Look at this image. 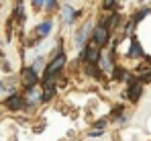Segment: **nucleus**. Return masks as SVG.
Instances as JSON below:
<instances>
[{"label":"nucleus","instance_id":"nucleus-19","mask_svg":"<svg viewBox=\"0 0 151 141\" xmlns=\"http://www.w3.org/2000/svg\"><path fill=\"white\" fill-rule=\"evenodd\" d=\"M45 4H47V6L51 8V6H55V0H45Z\"/></svg>","mask_w":151,"mask_h":141},{"label":"nucleus","instance_id":"nucleus-8","mask_svg":"<svg viewBox=\"0 0 151 141\" xmlns=\"http://www.w3.org/2000/svg\"><path fill=\"white\" fill-rule=\"evenodd\" d=\"M49 31H51V21H45V23H41L37 27V35H39V37H45Z\"/></svg>","mask_w":151,"mask_h":141},{"label":"nucleus","instance_id":"nucleus-16","mask_svg":"<svg viewBox=\"0 0 151 141\" xmlns=\"http://www.w3.org/2000/svg\"><path fill=\"white\" fill-rule=\"evenodd\" d=\"M114 6H116V0H104V8L110 10V8H114Z\"/></svg>","mask_w":151,"mask_h":141},{"label":"nucleus","instance_id":"nucleus-9","mask_svg":"<svg viewBox=\"0 0 151 141\" xmlns=\"http://www.w3.org/2000/svg\"><path fill=\"white\" fill-rule=\"evenodd\" d=\"M98 61H102V68H104V70H112V59H110V55H108V53L100 55V57H98Z\"/></svg>","mask_w":151,"mask_h":141},{"label":"nucleus","instance_id":"nucleus-15","mask_svg":"<svg viewBox=\"0 0 151 141\" xmlns=\"http://www.w3.org/2000/svg\"><path fill=\"white\" fill-rule=\"evenodd\" d=\"M114 78H116V80H125V78H127V72H123V70H114Z\"/></svg>","mask_w":151,"mask_h":141},{"label":"nucleus","instance_id":"nucleus-6","mask_svg":"<svg viewBox=\"0 0 151 141\" xmlns=\"http://www.w3.org/2000/svg\"><path fill=\"white\" fill-rule=\"evenodd\" d=\"M6 106H8L10 111H19V108L23 106V96H21V94H10L8 100H6Z\"/></svg>","mask_w":151,"mask_h":141},{"label":"nucleus","instance_id":"nucleus-14","mask_svg":"<svg viewBox=\"0 0 151 141\" xmlns=\"http://www.w3.org/2000/svg\"><path fill=\"white\" fill-rule=\"evenodd\" d=\"M14 12H17V19H19V21H23V19H25V14H23L25 10H23V4H21V2H19V6H17V10H14Z\"/></svg>","mask_w":151,"mask_h":141},{"label":"nucleus","instance_id":"nucleus-18","mask_svg":"<svg viewBox=\"0 0 151 141\" xmlns=\"http://www.w3.org/2000/svg\"><path fill=\"white\" fill-rule=\"evenodd\" d=\"M45 4V0H33V6L35 8H39V6H43Z\"/></svg>","mask_w":151,"mask_h":141},{"label":"nucleus","instance_id":"nucleus-3","mask_svg":"<svg viewBox=\"0 0 151 141\" xmlns=\"http://www.w3.org/2000/svg\"><path fill=\"white\" fill-rule=\"evenodd\" d=\"M108 37H110V33H108V29H106V23H100L94 29V33H92V41H96L100 47L108 43Z\"/></svg>","mask_w":151,"mask_h":141},{"label":"nucleus","instance_id":"nucleus-4","mask_svg":"<svg viewBox=\"0 0 151 141\" xmlns=\"http://www.w3.org/2000/svg\"><path fill=\"white\" fill-rule=\"evenodd\" d=\"M141 92H143V84H141L137 78H131V80H129V98L135 102V100H139Z\"/></svg>","mask_w":151,"mask_h":141},{"label":"nucleus","instance_id":"nucleus-17","mask_svg":"<svg viewBox=\"0 0 151 141\" xmlns=\"http://www.w3.org/2000/svg\"><path fill=\"white\" fill-rule=\"evenodd\" d=\"M41 66H43V57H39V59H37V61H35V64H33L31 68H33V70L37 72V70H39V68H41Z\"/></svg>","mask_w":151,"mask_h":141},{"label":"nucleus","instance_id":"nucleus-11","mask_svg":"<svg viewBox=\"0 0 151 141\" xmlns=\"http://www.w3.org/2000/svg\"><path fill=\"white\" fill-rule=\"evenodd\" d=\"M149 12H151L149 8H141V10H139V12L135 14V19H133V23H139V21H141V19H145V17H147Z\"/></svg>","mask_w":151,"mask_h":141},{"label":"nucleus","instance_id":"nucleus-20","mask_svg":"<svg viewBox=\"0 0 151 141\" xmlns=\"http://www.w3.org/2000/svg\"><path fill=\"white\" fill-rule=\"evenodd\" d=\"M0 86H2V82H0Z\"/></svg>","mask_w":151,"mask_h":141},{"label":"nucleus","instance_id":"nucleus-1","mask_svg":"<svg viewBox=\"0 0 151 141\" xmlns=\"http://www.w3.org/2000/svg\"><path fill=\"white\" fill-rule=\"evenodd\" d=\"M82 55H84V59H86L88 64H98V57H100V45H98L96 41H88L86 47H84V51H82Z\"/></svg>","mask_w":151,"mask_h":141},{"label":"nucleus","instance_id":"nucleus-2","mask_svg":"<svg viewBox=\"0 0 151 141\" xmlns=\"http://www.w3.org/2000/svg\"><path fill=\"white\" fill-rule=\"evenodd\" d=\"M63 64H65V55L63 53H59L57 57H53L49 64H47V68H45V80H51L57 72L63 68Z\"/></svg>","mask_w":151,"mask_h":141},{"label":"nucleus","instance_id":"nucleus-5","mask_svg":"<svg viewBox=\"0 0 151 141\" xmlns=\"http://www.w3.org/2000/svg\"><path fill=\"white\" fill-rule=\"evenodd\" d=\"M23 82L27 84V88L37 86V82H39V74L33 70V68H25V70H23Z\"/></svg>","mask_w":151,"mask_h":141},{"label":"nucleus","instance_id":"nucleus-7","mask_svg":"<svg viewBox=\"0 0 151 141\" xmlns=\"http://www.w3.org/2000/svg\"><path fill=\"white\" fill-rule=\"evenodd\" d=\"M141 55H143V49L139 45V41L135 39L133 45H131V49H129V57H141Z\"/></svg>","mask_w":151,"mask_h":141},{"label":"nucleus","instance_id":"nucleus-13","mask_svg":"<svg viewBox=\"0 0 151 141\" xmlns=\"http://www.w3.org/2000/svg\"><path fill=\"white\" fill-rule=\"evenodd\" d=\"M86 37H88V29H82V31H80V33L76 35V41H78V45H82Z\"/></svg>","mask_w":151,"mask_h":141},{"label":"nucleus","instance_id":"nucleus-12","mask_svg":"<svg viewBox=\"0 0 151 141\" xmlns=\"http://www.w3.org/2000/svg\"><path fill=\"white\" fill-rule=\"evenodd\" d=\"M53 94H55L53 86H45V92H43V96H41V100H45V102H47V100H49V98L53 96Z\"/></svg>","mask_w":151,"mask_h":141},{"label":"nucleus","instance_id":"nucleus-10","mask_svg":"<svg viewBox=\"0 0 151 141\" xmlns=\"http://www.w3.org/2000/svg\"><path fill=\"white\" fill-rule=\"evenodd\" d=\"M74 19H76V10L72 8V6H65V8H63V21L72 23Z\"/></svg>","mask_w":151,"mask_h":141}]
</instances>
